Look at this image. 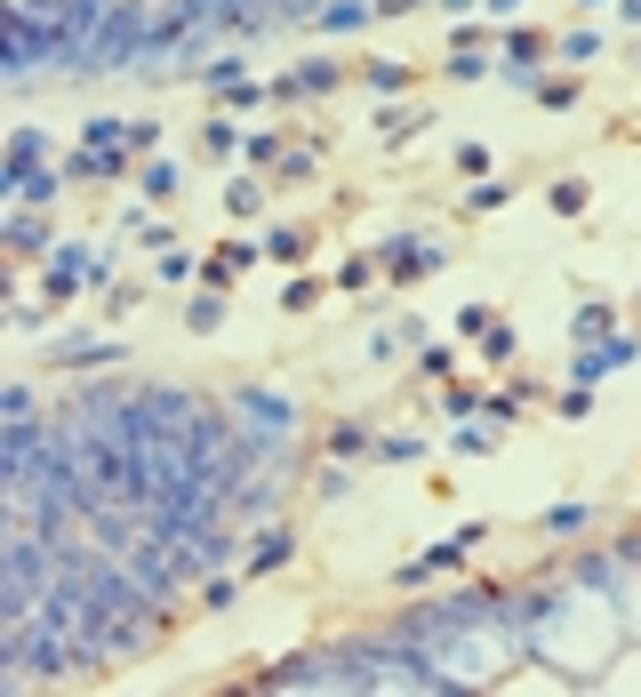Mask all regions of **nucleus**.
I'll use <instances>...</instances> for the list:
<instances>
[{"instance_id":"1","label":"nucleus","mask_w":641,"mask_h":697,"mask_svg":"<svg viewBox=\"0 0 641 697\" xmlns=\"http://www.w3.org/2000/svg\"><path fill=\"white\" fill-rule=\"evenodd\" d=\"M225 417L241 425V441H249L257 465L297 474V402H281L273 385H232V393H225Z\"/></svg>"},{"instance_id":"2","label":"nucleus","mask_w":641,"mask_h":697,"mask_svg":"<svg viewBox=\"0 0 641 697\" xmlns=\"http://www.w3.org/2000/svg\"><path fill=\"white\" fill-rule=\"evenodd\" d=\"M41 289H49V305H64V297H81V289H113V257L96 241H56Z\"/></svg>"},{"instance_id":"3","label":"nucleus","mask_w":641,"mask_h":697,"mask_svg":"<svg viewBox=\"0 0 641 697\" xmlns=\"http://www.w3.org/2000/svg\"><path fill=\"white\" fill-rule=\"evenodd\" d=\"M378 264H385V281H425V273L449 264V241H433V232H385Z\"/></svg>"},{"instance_id":"4","label":"nucleus","mask_w":641,"mask_h":697,"mask_svg":"<svg viewBox=\"0 0 641 697\" xmlns=\"http://www.w3.org/2000/svg\"><path fill=\"white\" fill-rule=\"evenodd\" d=\"M537 56H554L546 32H529V24H505V41H497V81L505 89H546V73H537Z\"/></svg>"},{"instance_id":"5","label":"nucleus","mask_w":641,"mask_h":697,"mask_svg":"<svg viewBox=\"0 0 641 697\" xmlns=\"http://www.w3.org/2000/svg\"><path fill=\"white\" fill-rule=\"evenodd\" d=\"M626 361H641V329H610L601 345H578V370H569V377H578V385H601L610 370H626Z\"/></svg>"},{"instance_id":"6","label":"nucleus","mask_w":641,"mask_h":697,"mask_svg":"<svg viewBox=\"0 0 641 697\" xmlns=\"http://www.w3.org/2000/svg\"><path fill=\"white\" fill-rule=\"evenodd\" d=\"M561 585H586L601 602H626V553H569Z\"/></svg>"},{"instance_id":"7","label":"nucleus","mask_w":641,"mask_h":697,"mask_svg":"<svg viewBox=\"0 0 641 697\" xmlns=\"http://www.w3.org/2000/svg\"><path fill=\"white\" fill-rule=\"evenodd\" d=\"M64 185H73V177H64V160H56V169H49V160H41V169H9V160H0V193H9L17 209H49Z\"/></svg>"},{"instance_id":"8","label":"nucleus","mask_w":641,"mask_h":697,"mask_svg":"<svg viewBox=\"0 0 641 697\" xmlns=\"http://www.w3.org/2000/svg\"><path fill=\"white\" fill-rule=\"evenodd\" d=\"M49 361H56V370H81V377H96V370H121V361H128V345H113V337H56V345H49Z\"/></svg>"},{"instance_id":"9","label":"nucleus","mask_w":641,"mask_h":697,"mask_svg":"<svg viewBox=\"0 0 641 697\" xmlns=\"http://www.w3.org/2000/svg\"><path fill=\"white\" fill-rule=\"evenodd\" d=\"M329 89H345V64H329V56H306L289 81H273V96H289V105H306V96H329Z\"/></svg>"},{"instance_id":"10","label":"nucleus","mask_w":641,"mask_h":697,"mask_svg":"<svg viewBox=\"0 0 641 697\" xmlns=\"http://www.w3.org/2000/svg\"><path fill=\"white\" fill-rule=\"evenodd\" d=\"M128 160H137V153H96V145H81V153H64V177H73V185H121Z\"/></svg>"},{"instance_id":"11","label":"nucleus","mask_w":641,"mask_h":697,"mask_svg":"<svg viewBox=\"0 0 641 697\" xmlns=\"http://www.w3.org/2000/svg\"><path fill=\"white\" fill-rule=\"evenodd\" d=\"M369 449H378V434H369L361 417H337L329 434H321V457H337V465H361Z\"/></svg>"},{"instance_id":"12","label":"nucleus","mask_w":641,"mask_h":697,"mask_svg":"<svg viewBox=\"0 0 641 697\" xmlns=\"http://www.w3.org/2000/svg\"><path fill=\"white\" fill-rule=\"evenodd\" d=\"M289 561H297V538L281 521H265V538L249 545V578H273V570H289Z\"/></svg>"},{"instance_id":"13","label":"nucleus","mask_w":641,"mask_h":697,"mask_svg":"<svg viewBox=\"0 0 641 697\" xmlns=\"http://www.w3.org/2000/svg\"><path fill=\"white\" fill-rule=\"evenodd\" d=\"M81 145H96V153H137V121H121V113H96L89 128H81ZM145 160V153H137Z\"/></svg>"},{"instance_id":"14","label":"nucleus","mask_w":641,"mask_h":697,"mask_svg":"<svg viewBox=\"0 0 641 697\" xmlns=\"http://www.w3.org/2000/svg\"><path fill=\"white\" fill-rule=\"evenodd\" d=\"M193 81H200V89H209V96H225V89H241V81H257V73H249V56H241V49H217V56H209V64H200V73H193Z\"/></svg>"},{"instance_id":"15","label":"nucleus","mask_w":641,"mask_h":697,"mask_svg":"<svg viewBox=\"0 0 641 697\" xmlns=\"http://www.w3.org/2000/svg\"><path fill=\"white\" fill-rule=\"evenodd\" d=\"M537 529H546L554 545H569V538H586V529H593V506H586V497H561V506H546Z\"/></svg>"},{"instance_id":"16","label":"nucleus","mask_w":641,"mask_h":697,"mask_svg":"<svg viewBox=\"0 0 641 697\" xmlns=\"http://www.w3.org/2000/svg\"><path fill=\"white\" fill-rule=\"evenodd\" d=\"M0 241H9V257H49V217L17 209L9 225H0Z\"/></svg>"},{"instance_id":"17","label":"nucleus","mask_w":641,"mask_h":697,"mask_svg":"<svg viewBox=\"0 0 641 697\" xmlns=\"http://www.w3.org/2000/svg\"><path fill=\"white\" fill-rule=\"evenodd\" d=\"M529 402H537V377H514V385L482 393V417H489V425H514V417H521Z\"/></svg>"},{"instance_id":"18","label":"nucleus","mask_w":641,"mask_h":697,"mask_svg":"<svg viewBox=\"0 0 641 697\" xmlns=\"http://www.w3.org/2000/svg\"><path fill=\"white\" fill-rule=\"evenodd\" d=\"M610 329H618V313L601 305V297H586V305L569 313V345H601V337H610Z\"/></svg>"},{"instance_id":"19","label":"nucleus","mask_w":641,"mask_h":697,"mask_svg":"<svg viewBox=\"0 0 641 697\" xmlns=\"http://www.w3.org/2000/svg\"><path fill=\"white\" fill-rule=\"evenodd\" d=\"M601 41H610L601 24H569V32H554V56H561V64H593Z\"/></svg>"},{"instance_id":"20","label":"nucleus","mask_w":641,"mask_h":697,"mask_svg":"<svg viewBox=\"0 0 641 697\" xmlns=\"http://www.w3.org/2000/svg\"><path fill=\"white\" fill-rule=\"evenodd\" d=\"M410 81H417V73H410L401 56H378V64H361V89H369V96H401Z\"/></svg>"},{"instance_id":"21","label":"nucleus","mask_w":641,"mask_h":697,"mask_svg":"<svg viewBox=\"0 0 641 697\" xmlns=\"http://www.w3.org/2000/svg\"><path fill=\"white\" fill-rule=\"evenodd\" d=\"M41 160H49V128H41V121H24L17 137H9V169H41Z\"/></svg>"},{"instance_id":"22","label":"nucleus","mask_w":641,"mask_h":697,"mask_svg":"<svg viewBox=\"0 0 641 697\" xmlns=\"http://www.w3.org/2000/svg\"><path fill=\"white\" fill-rule=\"evenodd\" d=\"M306 249H313L306 225H273V232H265V257H273V264H306Z\"/></svg>"},{"instance_id":"23","label":"nucleus","mask_w":641,"mask_h":697,"mask_svg":"<svg viewBox=\"0 0 641 697\" xmlns=\"http://www.w3.org/2000/svg\"><path fill=\"white\" fill-rule=\"evenodd\" d=\"M241 593H249V570H241V578L209 570V578H200V610H232V602H241Z\"/></svg>"},{"instance_id":"24","label":"nucleus","mask_w":641,"mask_h":697,"mask_svg":"<svg viewBox=\"0 0 641 697\" xmlns=\"http://www.w3.org/2000/svg\"><path fill=\"white\" fill-rule=\"evenodd\" d=\"M546 201H554V217H586L593 185H586V177H554V185H546Z\"/></svg>"},{"instance_id":"25","label":"nucleus","mask_w":641,"mask_h":697,"mask_svg":"<svg viewBox=\"0 0 641 697\" xmlns=\"http://www.w3.org/2000/svg\"><path fill=\"white\" fill-rule=\"evenodd\" d=\"M257 209H265V177L249 169V177H232V185H225V217H257Z\"/></svg>"},{"instance_id":"26","label":"nucleus","mask_w":641,"mask_h":697,"mask_svg":"<svg viewBox=\"0 0 641 697\" xmlns=\"http://www.w3.org/2000/svg\"><path fill=\"white\" fill-rule=\"evenodd\" d=\"M217 321H225V289H200L193 305H185V329H193V337H209Z\"/></svg>"},{"instance_id":"27","label":"nucleus","mask_w":641,"mask_h":697,"mask_svg":"<svg viewBox=\"0 0 641 697\" xmlns=\"http://www.w3.org/2000/svg\"><path fill=\"white\" fill-rule=\"evenodd\" d=\"M378 465H425V441L417 434H378V449H369Z\"/></svg>"},{"instance_id":"28","label":"nucleus","mask_w":641,"mask_h":697,"mask_svg":"<svg viewBox=\"0 0 641 697\" xmlns=\"http://www.w3.org/2000/svg\"><path fill=\"white\" fill-rule=\"evenodd\" d=\"M578 96H586V81H578V73H546V89H537V105H546V113H569Z\"/></svg>"},{"instance_id":"29","label":"nucleus","mask_w":641,"mask_h":697,"mask_svg":"<svg viewBox=\"0 0 641 697\" xmlns=\"http://www.w3.org/2000/svg\"><path fill=\"white\" fill-rule=\"evenodd\" d=\"M177 160H145V169H137V193H145V201H168V193H177Z\"/></svg>"},{"instance_id":"30","label":"nucleus","mask_w":641,"mask_h":697,"mask_svg":"<svg viewBox=\"0 0 641 697\" xmlns=\"http://www.w3.org/2000/svg\"><path fill=\"white\" fill-rule=\"evenodd\" d=\"M442 73H449V81H482V73H497V56H489V49H449Z\"/></svg>"},{"instance_id":"31","label":"nucleus","mask_w":641,"mask_h":697,"mask_svg":"<svg viewBox=\"0 0 641 697\" xmlns=\"http://www.w3.org/2000/svg\"><path fill=\"white\" fill-rule=\"evenodd\" d=\"M505 201H514V185H505V177H474V193H465V209H474V217H489Z\"/></svg>"},{"instance_id":"32","label":"nucleus","mask_w":641,"mask_h":697,"mask_svg":"<svg viewBox=\"0 0 641 697\" xmlns=\"http://www.w3.org/2000/svg\"><path fill=\"white\" fill-rule=\"evenodd\" d=\"M449 329H457V337H474V345H482L489 329H497V305H457V313H449Z\"/></svg>"},{"instance_id":"33","label":"nucleus","mask_w":641,"mask_h":697,"mask_svg":"<svg viewBox=\"0 0 641 697\" xmlns=\"http://www.w3.org/2000/svg\"><path fill=\"white\" fill-rule=\"evenodd\" d=\"M241 160H249V169H281L289 153H281V137H273V128H257V137L241 145Z\"/></svg>"},{"instance_id":"34","label":"nucleus","mask_w":641,"mask_h":697,"mask_svg":"<svg viewBox=\"0 0 641 697\" xmlns=\"http://www.w3.org/2000/svg\"><path fill=\"white\" fill-rule=\"evenodd\" d=\"M241 145H249V137H241V128H232L225 113L209 121V137H200V153H217V160H232V153H241Z\"/></svg>"},{"instance_id":"35","label":"nucleus","mask_w":641,"mask_h":697,"mask_svg":"<svg viewBox=\"0 0 641 697\" xmlns=\"http://www.w3.org/2000/svg\"><path fill=\"white\" fill-rule=\"evenodd\" d=\"M378 273H385V264H378V249H369V257H345V264H337V289H369Z\"/></svg>"},{"instance_id":"36","label":"nucleus","mask_w":641,"mask_h":697,"mask_svg":"<svg viewBox=\"0 0 641 697\" xmlns=\"http://www.w3.org/2000/svg\"><path fill=\"white\" fill-rule=\"evenodd\" d=\"M554 409H561L569 425H578V417H593V385H578V377H569V385L554 393Z\"/></svg>"},{"instance_id":"37","label":"nucleus","mask_w":641,"mask_h":697,"mask_svg":"<svg viewBox=\"0 0 641 697\" xmlns=\"http://www.w3.org/2000/svg\"><path fill=\"white\" fill-rule=\"evenodd\" d=\"M514 353H521V337H514V329H505V321H497V329H489V337H482V361H489V370H505V361H514Z\"/></svg>"},{"instance_id":"38","label":"nucleus","mask_w":641,"mask_h":697,"mask_svg":"<svg viewBox=\"0 0 641 697\" xmlns=\"http://www.w3.org/2000/svg\"><path fill=\"white\" fill-rule=\"evenodd\" d=\"M417 377H457V353L425 337V345H417Z\"/></svg>"},{"instance_id":"39","label":"nucleus","mask_w":641,"mask_h":697,"mask_svg":"<svg viewBox=\"0 0 641 697\" xmlns=\"http://www.w3.org/2000/svg\"><path fill=\"white\" fill-rule=\"evenodd\" d=\"M265 96H273V89H265V81H241V89H225V96H217V105H225V113H257V105H265Z\"/></svg>"},{"instance_id":"40","label":"nucleus","mask_w":641,"mask_h":697,"mask_svg":"<svg viewBox=\"0 0 641 697\" xmlns=\"http://www.w3.org/2000/svg\"><path fill=\"white\" fill-rule=\"evenodd\" d=\"M281 305H289V313H313V305H321V281H313V273H297V281L281 289Z\"/></svg>"},{"instance_id":"41","label":"nucleus","mask_w":641,"mask_h":697,"mask_svg":"<svg viewBox=\"0 0 641 697\" xmlns=\"http://www.w3.org/2000/svg\"><path fill=\"white\" fill-rule=\"evenodd\" d=\"M474 409H482V393L449 377V385H442V417H474Z\"/></svg>"},{"instance_id":"42","label":"nucleus","mask_w":641,"mask_h":697,"mask_svg":"<svg viewBox=\"0 0 641 697\" xmlns=\"http://www.w3.org/2000/svg\"><path fill=\"white\" fill-rule=\"evenodd\" d=\"M449 457H489V434H482V425H465V417H457V434H449Z\"/></svg>"},{"instance_id":"43","label":"nucleus","mask_w":641,"mask_h":697,"mask_svg":"<svg viewBox=\"0 0 641 697\" xmlns=\"http://www.w3.org/2000/svg\"><path fill=\"white\" fill-rule=\"evenodd\" d=\"M417 128H425L417 113H385V121H378V137H385V145H410V137H417Z\"/></svg>"},{"instance_id":"44","label":"nucleus","mask_w":641,"mask_h":697,"mask_svg":"<svg viewBox=\"0 0 641 697\" xmlns=\"http://www.w3.org/2000/svg\"><path fill=\"white\" fill-rule=\"evenodd\" d=\"M217 257H225V264H232V273H257V257H265V241H225V249H217Z\"/></svg>"},{"instance_id":"45","label":"nucleus","mask_w":641,"mask_h":697,"mask_svg":"<svg viewBox=\"0 0 641 697\" xmlns=\"http://www.w3.org/2000/svg\"><path fill=\"white\" fill-rule=\"evenodd\" d=\"M0 417H41V402H32V385H9V393H0Z\"/></svg>"},{"instance_id":"46","label":"nucleus","mask_w":641,"mask_h":697,"mask_svg":"<svg viewBox=\"0 0 641 697\" xmlns=\"http://www.w3.org/2000/svg\"><path fill=\"white\" fill-rule=\"evenodd\" d=\"M281 177H289V185H306V177H313V145H297V153L281 160Z\"/></svg>"},{"instance_id":"47","label":"nucleus","mask_w":641,"mask_h":697,"mask_svg":"<svg viewBox=\"0 0 641 697\" xmlns=\"http://www.w3.org/2000/svg\"><path fill=\"white\" fill-rule=\"evenodd\" d=\"M482 9H489L497 24H514V9H521V0H482Z\"/></svg>"},{"instance_id":"48","label":"nucleus","mask_w":641,"mask_h":697,"mask_svg":"<svg viewBox=\"0 0 641 697\" xmlns=\"http://www.w3.org/2000/svg\"><path fill=\"white\" fill-rule=\"evenodd\" d=\"M610 9H618V17H626V24L641 32V0H610Z\"/></svg>"},{"instance_id":"49","label":"nucleus","mask_w":641,"mask_h":697,"mask_svg":"<svg viewBox=\"0 0 641 697\" xmlns=\"http://www.w3.org/2000/svg\"><path fill=\"white\" fill-rule=\"evenodd\" d=\"M578 9H610V0H578Z\"/></svg>"}]
</instances>
